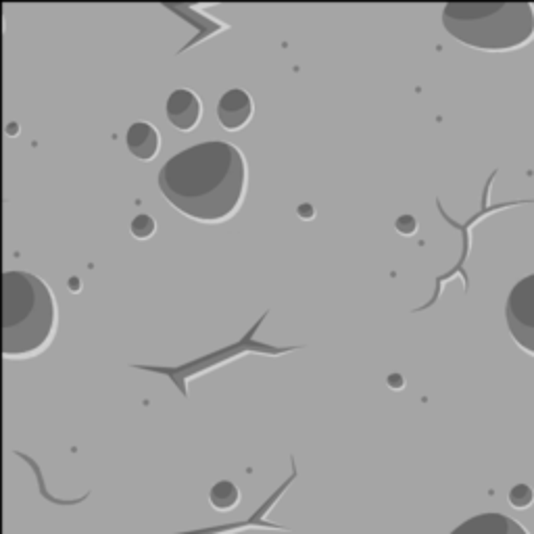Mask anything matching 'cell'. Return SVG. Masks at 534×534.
<instances>
[{
  "label": "cell",
  "instance_id": "277c9868",
  "mask_svg": "<svg viewBox=\"0 0 534 534\" xmlns=\"http://www.w3.org/2000/svg\"><path fill=\"white\" fill-rule=\"evenodd\" d=\"M505 315L514 341L534 355V274L512 288Z\"/></svg>",
  "mask_w": 534,
  "mask_h": 534
},
{
  "label": "cell",
  "instance_id": "6da1fadb",
  "mask_svg": "<svg viewBox=\"0 0 534 534\" xmlns=\"http://www.w3.org/2000/svg\"><path fill=\"white\" fill-rule=\"evenodd\" d=\"M163 197L190 220L217 224L238 211L247 192V161L230 142L211 140L167 159L159 172Z\"/></svg>",
  "mask_w": 534,
  "mask_h": 534
},
{
  "label": "cell",
  "instance_id": "30bf717a",
  "mask_svg": "<svg viewBox=\"0 0 534 534\" xmlns=\"http://www.w3.org/2000/svg\"><path fill=\"white\" fill-rule=\"evenodd\" d=\"M397 228L403 232V234H411V232H414L416 230V222L414 220H411V215H403L401 217V220L397 222Z\"/></svg>",
  "mask_w": 534,
  "mask_h": 534
},
{
  "label": "cell",
  "instance_id": "52a82bcc",
  "mask_svg": "<svg viewBox=\"0 0 534 534\" xmlns=\"http://www.w3.org/2000/svg\"><path fill=\"white\" fill-rule=\"evenodd\" d=\"M126 147L134 159L153 161L159 155L161 136H159L157 128L147 124V121H136V124H132L128 128Z\"/></svg>",
  "mask_w": 534,
  "mask_h": 534
},
{
  "label": "cell",
  "instance_id": "3957f363",
  "mask_svg": "<svg viewBox=\"0 0 534 534\" xmlns=\"http://www.w3.org/2000/svg\"><path fill=\"white\" fill-rule=\"evenodd\" d=\"M445 30L480 51H509L534 34L528 3H453L443 9Z\"/></svg>",
  "mask_w": 534,
  "mask_h": 534
},
{
  "label": "cell",
  "instance_id": "9c48e42d",
  "mask_svg": "<svg viewBox=\"0 0 534 534\" xmlns=\"http://www.w3.org/2000/svg\"><path fill=\"white\" fill-rule=\"evenodd\" d=\"M155 230H157V224H155V220L151 215H138V217H134L132 224H130V232L138 240L151 238L155 234Z\"/></svg>",
  "mask_w": 534,
  "mask_h": 534
},
{
  "label": "cell",
  "instance_id": "8992f818",
  "mask_svg": "<svg viewBox=\"0 0 534 534\" xmlns=\"http://www.w3.org/2000/svg\"><path fill=\"white\" fill-rule=\"evenodd\" d=\"M255 105L251 94L242 88H232L222 94L220 103H217V119L224 130L238 132L245 128L253 117Z\"/></svg>",
  "mask_w": 534,
  "mask_h": 534
},
{
  "label": "cell",
  "instance_id": "5b68a950",
  "mask_svg": "<svg viewBox=\"0 0 534 534\" xmlns=\"http://www.w3.org/2000/svg\"><path fill=\"white\" fill-rule=\"evenodd\" d=\"M165 113L169 124H172L180 132H190L197 128L203 115L201 99L188 88H178L167 96Z\"/></svg>",
  "mask_w": 534,
  "mask_h": 534
},
{
  "label": "cell",
  "instance_id": "7a4b0ae2",
  "mask_svg": "<svg viewBox=\"0 0 534 534\" xmlns=\"http://www.w3.org/2000/svg\"><path fill=\"white\" fill-rule=\"evenodd\" d=\"M55 328L57 303L51 288L30 272H5L3 353L7 357L38 355L51 345Z\"/></svg>",
  "mask_w": 534,
  "mask_h": 534
},
{
  "label": "cell",
  "instance_id": "ba28073f",
  "mask_svg": "<svg viewBox=\"0 0 534 534\" xmlns=\"http://www.w3.org/2000/svg\"><path fill=\"white\" fill-rule=\"evenodd\" d=\"M211 501L217 509H226L232 507L238 501V489L234 487L232 482H220L215 484L213 491H211Z\"/></svg>",
  "mask_w": 534,
  "mask_h": 534
}]
</instances>
